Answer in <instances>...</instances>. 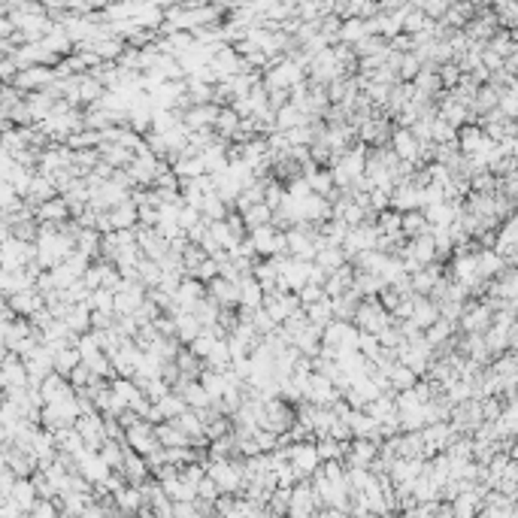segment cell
Wrapping results in <instances>:
<instances>
[{"label": "cell", "mask_w": 518, "mask_h": 518, "mask_svg": "<svg viewBox=\"0 0 518 518\" xmlns=\"http://www.w3.org/2000/svg\"><path fill=\"white\" fill-rule=\"evenodd\" d=\"M6 303L13 306V309H15V312L22 315V318H24V315H27V318H34L36 312H40V309H45V297H43L36 288H31V291H22V294L9 297Z\"/></svg>", "instance_id": "obj_11"}, {"label": "cell", "mask_w": 518, "mask_h": 518, "mask_svg": "<svg viewBox=\"0 0 518 518\" xmlns=\"http://www.w3.org/2000/svg\"><path fill=\"white\" fill-rule=\"evenodd\" d=\"M154 436H158L161 449H191V436L182 433L173 422H164V424L154 427Z\"/></svg>", "instance_id": "obj_14"}, {"label": "cell", "mask_w": 518, "mask_h": 518, "mask_svg": "<svg viewBox=\"0 0 518 518\" xmlns=\"http://www.w3.org/2000/svg\"><path fill=\"white\" fill-rule=\"evenodd\" d=\"M173 518H200L194 503H173Z\"/></svg>", "instance_id": "obj_56"}, {"label": "cell", "mask_w": 518, "mask_h": 518, "mask_svg": "<svg viewBox=\"0 0 518 518\" xmlns=\"http://www.w3.org/2000/svg\"><path fill=\"white\" fill-rule=\"evenodd\" d=\"M127 445H131V452L136 454H143V458H149V454H154L161 449V443H158V436H154V424L149 422H140L136 427H131L127 431Z\"/></svg>", "instance_id": "obj_6"}, {"label": "cell", "mask_w": 518, "mask_h": 518, "mask_svg": "<svg viewBox=\"0 0 518 518\" xmlns=\"http://www.w3.org/2000/svg\"><path fill=\"white\" fill-rule=\"evenodd\" d=\"M36 222L40 224H64L70 222V203L64 197H55L49 203H43L36 209Z\"/></svg>", "instance_id": "obj_13"}, {"label": "cell", "mask_w": 518, "mask_h": 518, "mask_svg": "<svg viewBox=\"0 0 518 518\" xmlns=\"http://www.w3.org/2000/svg\"><path fill=\"white\" fill-rule=\"evenodd\" d=\"M358 352L364 354L367 361L376 364L382 354H385V349H382V343H379V336L376 333H361V340H358Z\"/></svg>", "instance_id": "obj_40"}, {"label": "cell", "mask_w": 518, "mask_h": 518, "mask_svg": "<svg viewBox=\"0 0 518 518\" xmlns=\"http://www.w3.org/2000/svg\"><path fill=\"white\" fill-rule=\"evenodd\" d=\"M79 354H82V364H94L97 358H103V349H100V343H97V336L94 333H85L79 340Z\"/></svg>", "instance_id": "obj_41"}, {"label": "cell", "mask_w": 518, "mask_h": 518, "mask_svg": "<svg viewBox=\"0 0 518 518\" xmlns=\"http://www.w3.org/2000/svg\"><path fill=\"white\" fill-rule=\"evenodd\" d=\"M418 73H422V61H418V55H403V61H400V76L415 79Z\"/></svg>", "instance_id": "obj_51"}, {"label": "cell", "mask_w": 518, "mask_h": 518, "mask_svg": "<svg viewBox=\"0 0 518 518\" xmlns=\"http://www.w3.org/2000/svg\"><path fill=\"white\" fill-rule=\"evenodd\" d=\"M388 379H391V388L397 391H412L415 388V373L409 370V367H403V364H394L391 367V373H388Z\"/></svg>", "instance_id": "obj_34"}, {"label": "cell", "mask_w": 518, "mask_h": 518, "mask_svg": "<svg viewBox=\"0 0 518 518\" xmlns=\"http://www.w3.org/2000/svg\"><path fill=\"white\" fill-rule=\"evenodd\" d=\"M206 297L215 300L222 309H240V285L231 282V279L218 276L215 282H209V285H206Z\"/></svg>", "instance_id": "obj_7"}, {"label": "cell", "mask_w": 518, "mask_h": 518, "mask_svg": "<svg viewBox=\"0 0 518 518\" xmlns=\"http://www.w3.org/2000/svg\"><path fill=\"white\" fill-rule=\"evenodd\" d=\"M443 9H445L443 3H424V6H422V13H427V15H440Z\"/></svg>", "instance_id": "obj_57"}, {"label": "cell", "mask_w": 518, "mask_h": 518, "mask_svg": "<svg viewBox=\"0 0 518 518\" xmlns=\"http://www.w3.org/2000/svg\"><path fill=\"white\" fill-rule=\"evenodd\" d=\"M209 236H213L224 252H231L233 245H240V240H236V236L231 233V227H227V218L224 222H209Z\"/></svg>", "instance_id": "obj_36"}, {"label": "cell", "mask_w": 518, "mask_h": 518, "mask_svg": "<svg viewBox=\"0 0 518 518\" xmlns=\"http://www.w3.org/2000/svg\"><path fill=\"white\" fill-rule=\"evenodd\" d=\"M88 309L91 312H115V291L97 288L94 294L88 297Z\"/></svg>", "instance_id": "obj_37"}, {"label": "cell", "mask_w": 518, "mask_h": 518, "mask_svg": "<svg viewBox=\"0 0 518 518\" xmlns=\"http://www.w3.org/2000/svg\"><path fill=\"white\" fill-rule=\"evenodd\" d=\"M31 518H61V506L55 500H36V506L31 509Z\"/></svg>", "instance_id": "obj_48"}, {"label": "cell", "mask_w": 518, "mask_h": 518, "mask_svg": "<svg viewBox=\"0 0 518 518\" xmlns=\"http://www.w3.org/2000/svg\"><path fill=\"white\" fill-rule=\"evenodd\" d=\"M154 406H158V412H161L164 422H176L179 415H185L188 409H191V406L185 403V397L176 394V391H173V394H167V397L161 400V403H154Z\"/></svg>", "instance_id": "obj_24"}, {"label": "cell", "mask_w": 518, "mask_h": 518, "mask_svg": "<svg viewBox=\"0 0 518 518\" xmlns=\"http://www.w3.org/2000/svg\"><path fill=\"white\" fill-rule=\"evenodd\" d=\"M15 500L18 506H22V512H31V509L36 506V500H40V494H36V488H34V482L31 479H18L15 482V488H13V494H9Z\"/></svg>", "instance_id": "obj_26"}, {"label": "cell", "mask_w": 518, "mask_h": 518, "mask_svg": "<svg viewBox=\"0 0 518 518\" xmlns=\"http://www.w3.org/2000/svg\"><path fill=\"white\" fill-rule=\"evenodd\" d=\"M106 88L100 85V79H94L91 73H85V76H79V97L85 106H97L100 100H103Z\"/></svg>", "instance_id": "obj_22"}, {"label": "cell", "mask_w": 518, "mask_h": 518, "mask_svg": "<svg viewBox=\"0 0 518 518\" xmlns=\"http://www.w3.org/2000/svg\"><path fill=\"white\" fill-rule=\"evenodd\" d=\"M218 315H222V306H218L215 300H209V297H206V300H200L197 309H194V318H197V322L203 324V327L218 324Z\"/></svg>", "instance_id": "obj_39"}, {"label": "cell", "mask_w": 518, "mask_h": 518, "mask_svg": "<svg viewBox=\"0 0 518 518\" xmlns=\"http://www.w3.org/2000/svg\"><path fill=\"white\" fill-rule=\"evenodd\" d=\"M297 297H300V303H303V306H312V303H318V300H324L327 294H324L322 285H312V282H306V285L297 291Z\"/></svg>", "instance_id": "obj_47"}, {"label": "cell", "mask_w": 518, "mask_h": 518, "mask_svg": "<svg viewBox=\"0 0 518 518\" xmlns=\"http://www.w3.org/2000/svg\"><path fill=\"white\" fill-rule=\"evenodd\" d=\"M173 173H176L179 179H200V176H206V167L200 158H179L173 164Z\"/></svg>", "instance_id": "obj_35"}, {"label": "cell", "mask_w": 518, "mask_h": 518, "mask_svg": "<svg viewBox=\"0 0 518 518\" xmlns=\"http://www.w3.org/2000/svg\"><path fill=\"white\" fill-rule=\"evenodd\" d=\"M406 49H415V43H412V36L409 34H400L391 40V52H397V55H406Z\"/></svg>", "instance_id": "obj_55"}, {"label": "cell", "mask_w": 518, "mask_h": 518, "mask_svg": "<svg viewBox=\"0 0 518 518\" xmlns=\"http://www.w3.org/2000/svg\"><path fill=\"white\" fill-rule=\"evenodd\" d=\"M218 115H222V106L215 103H203V106H191L185 113V124L188 131H206V127H215L218 124Z\"/></svg>", "instance_id": "obj_9"}, {"label": "cell", "mask_w": 518, "mask_h": 518, "mask_svg": "<svg viewBox=\"0 0 518 518\" xmlns=\"http://www.w3.org/2000/svg\"><path fill=\"white\" fill-rule=\"evenodd\" d=\"M145 300H149V288L134 279H124L115 291V315H134Z\"/></svg>", "instance_id": "obj_3"}, {"label": "cell", "mask_w": 518, "mask_h": 518, "mask_svg": "<svg viewBox=\"0 0 518 518\" xmlns=\"http://www.w3.org/2000/svg\"><path fill=\"white\" fill-rule=\"evenodd\" d=\"M100 158H103L109 167H115V170H127L134 164L136 154L131 149H124V145H100Z\"/></svg>", "instance_id": "obj_20"}, {"label": "cell", "mask_w": 518, "mask_h": 518, "mask_svg": "<svg viewBox=\"0 0 518 518\" xmlns=\"http://www.w3.org/2000/svg\"><path fill=\"white\" fill-rule=\"evenodd\" d=\"M203 222V213H200V209H194V206H182V213H179V227L182 231H194V227Z\"/></svg>", "instance_id": "obj_46"}, {"label": "cell", "mask_w": 518, "mask_h": 518, "mask_svg": "<svg viewBox=\"0 0 518 518\" xmlns=\"http://www.w3.org/2000/svg\"><path fill=\"white\" fill-rule=\"evenodd\" d=\"M424 231H427V224H424V215L422 213H406L403 215V233L418 236V233H424Z\"/></svg>", "instance_id": "obj_50"}, {"label": "cell", "mask_w": 518, "mask_h": 518, "mask_svg": "<svg viewBox=\"0 0 518 518\" xmlns=\"http://www.w3.org/2000/svg\"><path fill=\"white\" fill-rule=\"evenodd\" d=\"M67 327L76 336H85L88 331H91V309H88V303H79V306H70V312H67Z\"/></svg>", "instance_id": "obj_25"}, {"label": "cell", "mask_w": 518, "mask_h": 518, "mask_svg": "<svg viewBox=\"0 0 518 518\" xmlns=\"http://www.w3.org/2000/svg\"><path fill=\"white\" fill-rule=\"evenodd\" d=\"M200 213H203L206 222H224V218L231 215V206H227L218 194H209V197L203 200V206H200Z\"/></svg>", "instance_id": "obj_32"}, {"label": "cell", "mask_w": 518, "mask_h": 518, "mask_svg": "<svg viewBox=\"0 0 518 518\" xmlns=\"http://www.w3.org/2000/svg\"><path fill=\"white\" fill-rule=\"evenodd\" d=\"M200 385L206 388V394L213 403H222V397H224V391H227V382L222 373H215V370H203V376H200Z\"/></svg>", "instance_id": "obj_28"}, {"label": "cell", "mask_w": 518, "mask_h": 518, "mask_svg": "<svg viewBox=\"0 0 518 518\" xmlns=\"http://www.w3.org/2000/svg\"><path fill=\"white\" fill-rule=\"evenodd\" d=\"M358 340H361V331L352 322L333 318L324 327V345H333V349H358Z\"/></svg>", "instance_id": "obj_5"}, {"label": "cell", "mask_w": 518, "mask_h": 518, "mask_svg": "<svg viewBox=\"0 0 518 518\" xmlns=\"http://www.w3.org/2000/svg\"><path fill=\"white\" fill-rule=\"evenodd\" d=\"M349 445L352 443H336V440H331V436H324V440L315 443V449H318V454H322V461L327 463V461H343L345 454H349Z\"/></svg>", "instance_id": "obj_31"}, {"label": "cell", "mask_w": 518, "mask_h": 518, "mask_svg": "<svg viewBox=\"0 0 518 518\" xmlns=\"http://www.w3.org/2000/svg\"><path fill=\"white\" fill-rule=\"evenodd\" d=\"M215 345H218V340H215V336H213V333H209V331H203V333H200V336H197V340H194V343H191V345H188V349H191V352H194V354H197V358H200V361H206V358H209V354H213V349H215Z\"/></svg>", "instance_id": "obj_44"}, {"label": "cell", "mask_w": 518, "mask_h": 518, "mask_svg": "<svg viewBox=\"0 0 518 518\" xmlns=\"http://www.w3.org/2000/svg\"><path fill=\"white\" fill-rule=\"evenodd\" d=\"M227 227H231V233L236 236V240H249V227H245V218L240 213H231L227 215Z\"/></svg>", "instance_id": "obj_52"}, {"label": "cell", "mask_w": 518, "mask_h": 518, "mask_svg": "<svg viewBox=\"0 0 518 518\" xmlns=\"http://www.w3.org/2000/svg\"><path fill=\"white\" fill-rule=\"evenodd\" d=\"M273 215H276V213H273L267 203H258V206H252L243 218H245V227H249V231H254V227H267V224H273Z\"/></svg>", "instance_id": "obj_38"}, {"label": "cell", "mask_w": 518, "mask_h": 518, "mask_svg": "<svg viewBox=\"0 0 518 518\" xmlns=\"http://www.w3.org/2000/svg\"><path fill=\"white\" fill-rule=\"evenodd\" d=\"M173 318H176V340L182 345H191L200 333H203V324L194 318V312H179V315H173Z\"/></svg>", "instance_id": "obj_17"}, {"label": "cell", "mask_w": 518, "mask_h": 518, "mask_svg": "<svg viewBox=\"0 0 518 518\" xmlns=\"http://www.w3.org/2000/svg\"><path fill=\"white\" fill-rule=\"evenodd\" d=\"M288 452V461L294 463V470L300 473V476H315L318 470H322V454H318V449H315V443H294L291 449H285Z\"/></svg>", "instance_id": "obj_4"}, {"label": "cell", "mask_w": 518, "mask_h": 518, "mask_svg": "<svg viewBox=\"0 0 518 518\" xmlns=\"http://www.w3.org/2000/svg\"><path fill=\"white\" fill-rule=\"evenodd\" d=\"M55 197H61V194H58V188H55V182H52L49 176H43V173H36V179H34L31 191H27L24 203H27V206H34V209H40L43 203H49V200H55Z\"/></svg>", "instance_id": "obj_10"}, {"label": "cell", "mask_w": 518, "mask_h": 518, "mask_svg": "<svg viewBox=\"0 0 518 518\" xmlns=\"http://www.w3.org/2000/svg\"><path fill=\"white\" fill-rule=\"evenodd\" d=\"M436 315H440V309H436L433 303H427V300H418L415 297V315H412V322L418 327H431L436 322Z\"/></svg>", "instance_id": "obj_42"}, {"label": "cell", "mask_w": 518, "mask_h": 518, "mask_svg": "<svg viewBox=\"0 0 518 518\" xmlns=\"http://www.w3.org/2000/svg\"><path fill=\"white\" fill-rule=\"evenodd\" d=\"M418 143L415 140V134L409 131V127H397L394 134H391V149L397 152V158L400 161H415L418 158Z\"/></svg>", "instance_id": "obj_12"}, {"label": "cell", "mask_w": 518, "mask_h": 518, "mask_svg": "<svg viewBox=\"0 0 518 518\" xmlns=\"http://www.w3.org/2000/svg\"><path fill=\"white\" fill-rule=\"evenodd\" d=\"M379 303H382V306H385V309H388V312H394V309H397L400 303H403V297H400V294H397V291H394V288H391V285H388V288H385V291H382V294H379Z\"/></svg>", "instance_id": "obj_54"}, {"label": "cell", "mask_w": 518, "mask_h": 518, "mask_svg": "<svg viewBox=\"0 0 518 518\" xmlns=\"http://www.w3.org/2000/svg\"><path fill=\"white\" fill-rule=\"evenodd\" d=\"M379 454H382V445L379 443H373V440H352L345 461H349V467L370 470L373 461H379Z\"/></svg>", "instance_id": "obj_8"}, {"label": "cell", "mask_w": 518, "mask_h": 518, "mask_svg": "<svg viewBox=\"0 0 518 518\" xmlns=\"http://www.w3.org/2000/svg\"><path fill=\"white\" fill-rule=\"evenodd\" d=\"M154 327H158V333L164 340H176V318L173 315H161L158 322H154Z\"/></svg>", "instance_id": "obj_53"}, {"label": "cell", "mask_w": 518, "mask_h": 518, "mask_svg": "<svg viewBox=\"0 0 518 518\" xmlns=\"http://www.w3.org/2000/svg\"><path fill=\"white\" fill-rule=\"evenodd\" d=\"M218 497H222V488L215 485V479H209V476H206V479L197 485V500H206V503H215Z\"/></svg>", "instance_id": "obj_49"}, {"label": "cell", "mask_w": 518, "mask_h": 518, "mask_svg": "<svg viewBox=\"0 0 518 518\" xmlns=\"http://www.w3.org/2000/svg\"><path fill=\"white\" fill-rule=\"evenodd\" d=\"M176 367H179V373L182 376H188V379H194V382H200V376H203V361L197 358L194 352L188 349V345H182L179 349V354H176Z\"/></svg>", "instance_id": "obj_19"}, {"label": "cell", "mask_w": 518, "mask_h": 518, "mask_svg": "<svg viewBox=\"0 0 518 518\" xmlns=\"http://www.w3.org/2000/svg\"><path fill=\"white\" fill-rule=\"evenodd\" d=\"M306 309V318H309V324H315V327H324L333 322V300L331 297H324V300H318V303H312V306H303Z\"/></svg>", "instance_id": "obj_23"}, {"label": "cell", "mask_w": 518, "mask_h": 518, "mask_svg": "<svg viewBox=\"0 0 518 518\" xmlns=\"http://www.w3.org/2000/svg\"><path fill=\"white\" fill-rule=\"evenodd\" d=\"M315 264H318V267H324L327 273H336V270H343L345 264H349V254H345V249H340V245H324V249L318 252Z\"/></svg>", "instance_id": "obj_21"}, {"label": "cell", "mask_w": 518, "mask_h": 518, "mask_svg": "<svg viewBox=\"0 0 518 518\" xmlns=\"http://www.w3.org/2000/svg\"><path fill=\"white\" fill-rule=\"evenodd\" d=\"M394 324V315L388 312L385 306L379 303V297H364L358 312H354V327H358L361 333H382L388 331V327Z\"/></svg>", "instance_id": "obj_1"}, {"label": "cell", "mask_w": 518, "mask_h": 518, "mask_svg": "<svg viewBox=\"0 0 518 518\" xmlns=\"http://www.w3.org/2000/svg\"><path fill=\"white\" fill-rule=\"evenodd\" d=\"M364 36H370V34H367V24H364L361 18H345V22H343V31H340V43H345V45H358Z\"/></svg>", "instance_id": "obj_33"}, {"label": "cell", "mask_w": 518, "mask_h": 518, "mask_svg": "<svg viewBox=\"0 0 518 518\" xmlns=\"http://www.w3.org/2000/svg\"><path fill=\"white\" fill-rule=\"evenodd\" d=\"M379 227L376 222H367V224H361V227H352L349 231V240H345V254H349V261H354L358 254L364 252H376V245H379Z\"/></svg>", "instance_id": "obj_2"}, {"label": "cell", "mask_w": 518, "mask_h": 518, "mask_svg": "<svg viewBox=\"0 0 518 518\" xmlns=\"http://www.w3.org/2000/svg\"><path fill=\"white\" fill-rule=\"evenodd\" d=\"M436 279H440V270L422 267L418 273H412V291H431V288H436Z\"/></svg>", "instance_id": "obj_43"}, {"label": "cell", "mask_w": 518, "mask_h": 518, "mask_svg": "<svg viewBox=\"0 0 518 518\" xmlns=\"http://www.w3.org/2000/svg\"><path fill=\"white\" fill-rule=\"evenodd\" d=\"M306 182H309V188H312V194L324 197V200L336 191V182H333L331 170H318V173H312V176H306Z\"/></svg>", "instance_id": "obj_29"}, {"label": "cell", "mask_w": 518, "mask_h": 518, "mask_svg": "<svg viewBox=\"0 0 518 518\" xmlns=\"http://www.w3.org/2000/svg\"><path fill=\"white\" fill-rule=\"evenodd\" d=\"M143 394L149 397L152 403H161V400L167 397V394H173V388H170L164 379H149V382H145V385H143Z\"/></svg>", "instance_id": "obj_45"}, {"label": "cell", "mask_w": 518, "mask_h": 518, "mask_svg": "<svg viewBox=\"0 0 518 518\" xmlns=\"http://www.w3.org/2000/svg\"><path fill=\"white\" fill-rule=\"evenodd\" d=\"M376 227L382 236H397L403 233V213H397V209H388V213L376 215Z\"/></svg>", "instance_id": "obj_30"}, {"label": "cell", "mask_w": 518, "mask_h": 518, "mask_svg": "<svg viewBox=\"0 0 518 518\" xmlns=\"http://www.w3.org/2000/svg\"><path fill=\"white\" fill-rule=\"evenodd\" d=\"M109 218H113L115 231H136V224H140V206H136L134 200H127V203L115 206L113 213H109Z\"/></svg>", "instance_id": "obj_16"}, {"label": "cell", "mask_w": 518, "mask_h": 518, "mask_svg": "<svg viewBox=\"0 0 518 518\" xmlns=\"http://www.w3.org/2000/svg\"><path fill=\"white\" fill-rule=\"evenodd\" d=\"M385 288H388V282L382 276H376V273L354 270V291H358L361 297H379Z\"/></svg>", "instance_id": "obj_18"}, {"label": "cell", "mask_w": 518, "mask_h": 518, "mask_svg": "<svg viewBox=\"0 0 518 518\" xmlns=\"http://www.w3.org/2000/svg\"><path fill=\"white\" fill-rule=\"evenodd\" d=\"M443 79H445V82H454V70L445 67V70H443Z\"/></svg>", "instance_id": "obj_58"}, {"label": "cell", "mask_w": 518, "mask_h": 518, "mask_svg": "<svg viewBox=\"0 0 518 518\" xmlns=\"http://www.w3.org/2000/svg\"><path fill=\"white\" fill-rule=\"evenodd\" d=\"M264 288L258 285V279L254 276H245L240 282V309H245V312H254V309L264 306Z\"/></svg>", "instance_id": "obj_15"}, {"label": "cell", "mask_w": 518, "mask_h": 518, "mask_svg": "<svg viewBox=\"0 0 518 518\" xmlns=\"http://www.w3.org/2000/svg\"><path fill=\"white\" fill-rule=\"evenodd\" d=\"M79 364H82V354H79V349H73V345H67V349H61L55 354V373H61L64 379H70Z\"/></svg>", "instance_id": "obj_27"}]
</instances>
